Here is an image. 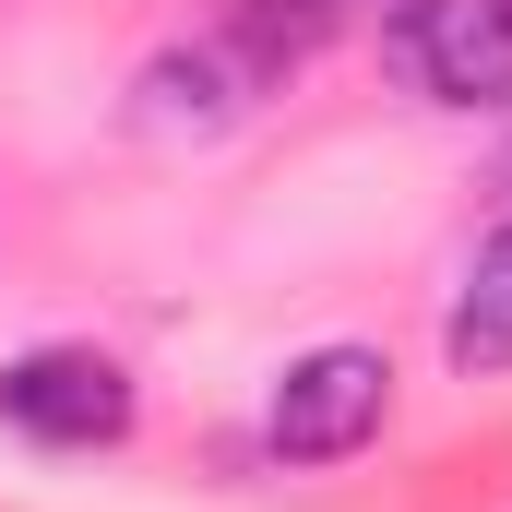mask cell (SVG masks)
<instances>
[{
	"mask_svg": "<svg viewBox=\"0 0 512 512\" xmlns=\"http://www.w3.org/2000/svg\"><path fill=\"white\" fill-rule=\"evenodd\" d=\"M0 429H24L48 453H108L131 429V370L96 346H24L0 370Z\"/></svg>",
	"mask_w": 512,
	"mask_h": 512,
	"instance_id": "3957f363",
	"label": "cell"
},
{
	"mask_svg": "<svg viewBox=\"0 0 512 512\" xmlns=\"http://www.w3.org/2000/svg\"><path fill=\"white\" fill-rule=\"evenodd\" d=\"M441 358L465 370V382H501L512 370V215L477 239L465 262V286H453V322H441Z\"/></svg>",
	"mask_w": 512,
	"mask_h": 512,
	"instance_id": "277c9868",
	"label": "cell"
},
{
	"mask_svg": "<svg viewBox=\"0 0 512 512\" xmlns=\"http://www.w3.org/2000/svg\"><path fill=\"white\" fill-rule=\"evenodd\" d=\"M334 12H358V0H298V24H310V36H322ZM382 12H393V0H382Z\"/></svg>",
	"mask_w": 512,
	"mask_h": 512,
	"instance_id": "5b68a950",
	"label": "cell"
},
{
	"mask_svg": "<svg viewBox=\"0 0 512 512\" xmlns=\"http://www.w3.org/2000/svg\"><path fill=\"white\" fill-rule=\"evenodd\" d=\"M382 417H393L382 346H310V358H286V382L262 405V441H274V465H346L382 441Z\"/></svg>",
	"mask_w": 512,
	"mask_h": 512,
	"instance_id": "6da1fadb",
	"label": "cell"
},
{
	"mask_svg": "<svg viewBox=\"0 0 512 512\" xmlns=\"http://www.w3.org/2000/svg\"><path fill=\"white\" fill-rule=\"evenodd\" d=\"M501 215H512V155H501Z\"/></svg>",
	"mask_w": 512,
	"mask_h": 512,
	"instance_id": "8992f818",
	"label": "cell"
},
{
	"mask_svg": "<svg viewBox=\"0 0 512 512\" xmlns=\"http://www.w3.org/2000/svg\"><path fill=\"white\" fill-rule=\"evenodd\" d=\"M382 60L429 108H512V0H393Z\"/></svg>",
	"mask_w": 512,
	"mask_h": 512,
	"instance_id": "7a4b0ae2",
	"label": "cell"
}]
</instances>
